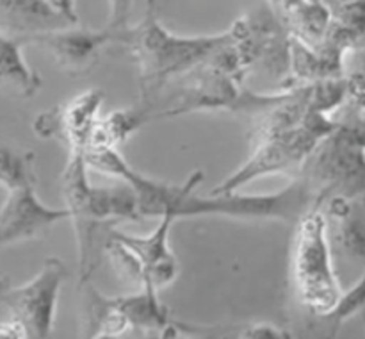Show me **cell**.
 <instances>
[{"mask_svg":"<svg viewBox=\"0 0 365 339\" xmlns=\"http://www.w3.org/2000/svg\"><path fill=\"white\" fill-rule=\"evenodd\" d=\"M84 157L89 168L123 178L135 189L143 218L173 214L177 220L191 216H230L298 221L316 198L303 177H298L284 191L273 195H239L232 191L202 196L195 193L203 181L202 170L189 175L184 184H168L135 171L118 148L88 150Z\"/></svg>","mask_w":365,"mask_h":339,"instance_id":"obj_1","label":"cell"},{"mask_svg":"<svg viewBox=\"0 0 365 339\" xmlns=\"http://www.w3.org/2000/svg\"><path fill=\"white\" fill-rule=\"evenodd\" d=\"M84 152H70L63 171V198L73 221L78 250V282L91 280L106 253L107 239L120 223L143 221L139 198L128 182L120 186H91Z\"/></svg>","mask_w":365,"mask_h":339,"instance_id":"obj_2","label":"cell"},{"mask_svg":"<svg viewBox=\"0 0 365 339\" xmlns=\"http://www.w3.org/2000/svg\"><path fill=\"white\" fill-rule=\"evenodd\" d=\"M116 38L138 63L143 102L148 103L150 96L160 91L171 79L191 74L230 41L232 29L214 36H177L160 24L155 11L148 9L141 24L116 32Z\"/></svg>","mask_w":365,"mask_h":339,"instance_id":"obj_3","label":"cell"},{"mask_svg":"<svg viewBox=\"0 0 365 339\" xmlns=\"http://www.w3.org/2000/svg\"><path fill=\"white\" fill-rule=\"evenodd\" d=\"M292 250V280L296 295L316 316H324L337 305L342 295L341 282L334 270L330 225L323 203H314L298 218Z\"/></svg>","mask_w":365,"mask_h":339,"instance_id":"obj_4","label":"cell"},{"mask_svg":"<svg viewBox=\"0 0 365 339\" xmlns=\"http://www.w3.org/2000/svg\"><path fill=\"white\" fill-rule=\"evenodd\" d=\"M339 127L330 114L310 111L305 120L296 127L277 134L264 136L253 141V152L245 164L210 193H232L266 175L302 170L316 146Z\"/></svg>","mask_w":365,"mask_h":339,"instance_id":"obj_5","label":"cell"},{"mask_svg":"<svg viewBox=\"0 0 365 339\" xmlns=\"http://www.w3.org/2000/svg\"><path fill=\"white\" fill-rule=\"evenodd\" d=\"M362 128L339 123L330 136L316 146L299 170L312 188L316 200L330 196L360 200L365 193V148Z\"/></svg>","mask_w":365,"mask_h":339,"instance_id":"obj_6","label":"cell"},{"mask_svg":"<svg viewBox=\"0 0 365 339\" xmlns=\"http://www.w3.org/2000/svg\"><path fill=\"white\" fill-rule=\"evenodd\" d=\"M177 218L164 214L155 231L148 236H130L114 228L107 239L106 253L120 273L141 288L163 289L178 277L180 264L170 246V231Z\"/></svg>","mask_w":365,"mask_h":339,"instance_id":"obj_7","label":"cell"},{"mask_svg":"<svg viewBox=\"0 0 365 339\" xmlns=\"http://www.w3.org/2000/svg\"><path fill=\"white\" fill-rule=\"evenodd\" d=\"M68 280V268L59 257H46L41 270L18 288H7L0 302L24 325L29 338H48L56 321L61 288Z\"/></svg>","mask_w":365,"mask_h":339,"instance_id":"obj_8","label":"cell"},{"mask_svg":"<svg viewBox=\"0 0 365 339\" xmlns=\"http://www.w3.org/2000/svg\"><path fill=\"white\" fill-rule=\"evenodd\" d=\"M24 43L38 45L50 52L56 64L70 75H88L100 63L102 50L109 43H118L116 32L110 29L93 31V29L71 27L43 32L31 36Z\"/></svg>","mask_w":365,"mask_h":339,"instance_id":"obj_9","label":"cell"},{"mask_svg":"<svg viewBox=\"0 0 365 339\" xmlns=\"http://www.w3.org/2000/svg\"><path fill=\"white\" fill-rule=\"evenodd\" d=\"M70 211L45 206L34 186L7 191L0 206V248L21 241L41 239L59 221L68 220Z\"/></svg>","mask_w":365,"mask_h":339,"instance_id":"obj_10","label":"cell"},{"mask_svg":"<svg viewBox=\"0 0 365 339\" xmlns=\"http://www.w3.org/2000/svg\"><path fill=\"white\" fill-rule=\"evenodd\" d=\"M102 102L103 93L100 89H88L70 102L38 114L32 128L39 138H57L64 141L70 152H86L100 118Z\"/></svg>","mask_w":365,"mask_h":339,"instance_id":"obj_11","label":"cell"},{"mask_svg":"<svg viewBox=\"0 0 365 339\" xmlns=\"http://www.w3.org/2000/svg\"><path fill=\"white\" fill-rule=\"evenodd\" d=\"M77 24L50 0H0V32L21 41Z\"/></svg>","mask_w":365,"mask_h":339,"instance_id":"obj_12","label":"cell"},{"mask_svg":"<svg viewBox=\"0 0 365 339\" xmlns=\"http://www.w3.org/2000/svg\"><path fill=\"white\" fill-rule=\"evenodd\" d=\"M323 209L335 221L334 239L351 259L365 263V206L362 200L330 196Z\"/></svg>","mask_w":365,"mask_h":339,"instance_id":"obj_13","label":"cell"},{"mask_svg":"<svg viewBox=\"0 0 365 339\" xmlns=\"http://www.w3.org/2000/svg\"><path fill=\"white\" fill-rule=\"evenodd\" d=\"M20 38L0 32V91L18 100H29L41 89L43 81L24 59Z\"/></svg>","mask_w":365,"mask_h":339,"instance_id":"obj_14","label":"cell"},{"mask_svg":"<svg viewBox=\"0 0 365 339\" xmlns=\"http://www.w3.org/2000/svg\"><path fill=\"white\" fill-rule=\"evenodd\" d=\"M148 109H121L107 114L106 118H98L95 128L89 138V145L86 150L95 148H118L127 141L132 132L148 121Z\"/></svg>","mask_w":365,"mask_h":339,"instance_id":"obj_15","label":"cell"},{"mask_svg":"<svg viewBox=\"0 0 365 339\" xmlns=\"http://www.w3.org/2000/svg\"><path fill=\"white\" fill-rule=\"evenodd\" d=\"M289 31L302 41L316 46L324 41L331 25V9L327 2H309L303 0L285 13Z\"/></svg>","mask_w":365,"mask_h":339,"instance_id":"obj_16","label":"cell"},{"mask_svg":"<svg viewBox=\"0 0 365 339\" xmlns=\"http://www.w3.org/2000/svg\"><path fill=\"white\" fill-rule=\"evenodd\" d=\"M38 184L36 153L20 152L0 143V186L7 191Z\"/></svg>","mask_w":365,"mask_h":339,"instance_id":"obj_17","label":"cell"},{"mask_svg":"<svg viewBox=\"0 0 365 339\" xmlns=\"http://www.w3.org/2000/svg\"><path fill=\"white\" fill-rule=\"evenodd\" d=\"M365 307V273L364 277L353 285L348 291H342L341 298H339L337 305L330 310L328 314H324V321L330 327L331 335L337 332V328L341 327L344 321H348L349 318L355 316L356 313H360Z\"/></svg>","mask_w":365,"mask_h":339,"instance_id":"obj_18","label":"cell"},{"mask_svg":"<svg viewBox=\"0 0 365 339\" xmlns=\"http://www.w3.org/2000/svg\"><path fill=\"white\" fill-rule=\"evenodd\" d=\"M331 20L353 32L356 38L365 36V0H330Z\"/></svg>","mask_w":365,"mask_h":339,"instance_id":"obj_19","label":"cell"},{"mask_svg":"<svg viewBox=\"0 0 365 339\" xmlns=\"http://www.w3.org/2000/svg\"><path fill=\"white\" fill-rule=\"evenodd\" d=\"M109 2V21L106 27L114 32H120L127 29L128 16H130L132 2L134 0H107Z\"/></svg>","mask_w":365,"mask_h":339,"instance_id":"obj_20","label":"cell"},{"mask_svg":"<svg viewBox=\"0 0 365 339\" xmlns=\"http://www.w3.org/2000/svg\"><path fill=\"white\" fill-rule=\"evenodd\" d=\"M241 338H291L287 332H282L280 328L273 325H253L241 332Z\"/></svg>","mask_w":365,"mask_h":339,"instance_id":"obj_21","label":"cell"},{"mask_svg":"<svg viewBox=\"0 0 365 339\" xmlns=\"http://www.w3.org/2000/svg\"><path fill=\"white\" fill-rule=\"evenodd\" d=\"M25 339L29 338L27 332H25L24 325L18 320L11 318L7 321H0V339Z\"/></svg>","mask_w":365,"mask_h":339,"instance_id":"obj_22","label":"cell"},{"mask_svg":"<svg viewBox=\"0 0 365 339\" xmlns=\"http://www.w3.org/2000/svg\"><path fill=\"white\" fill-rule=\"evenodd\" d=\"M56 7H59L66 16H70L71 20L78 21L77 13H75V0H50Z\"/></svg>","mask_w":365,"mask_h":339,"instance_id":"obj_23","label":"cell"},{"mask_svg":"<svg viewBox=\"0 0 365 339\" xmlns=\"http://www.w3.org/2000/svg\"><path fill=\"white\" fill-rule=\"evenodd\" d=\"M360 70H362L365 74V49L360 50ZM360 128L365 131V118L362 120V123H360Z\"/></svg>","mask_w":365,"mask_h":339,"instance_id":"obj_24","label":"cell"},{"mask_svg":"<svg viewBox=\"0 0 365 339\" xmlns=\"http://www.w3.org/2000/svg\"><path fill=\"white\" fill-rule=\"evenodd\" d=\"M9 277H0V298H2V295L6 293V289L9 288Z\"/></svg>","mask_w":365,"mask_h":339,"instance_id":"obj_25","label":"cell"},{"mask_svg":"<svg viewBox=\"0 0 365 339\" xmlns=\"http://www.w3.org/2000/svg\"><path fill=\"white\" fill-rule=\"evenodd\" d=\"M362 145H364V148H365V131L362 132Z\"/></svg>","mask_w":365,"mask_h":339,"instance_id":"obj_26","label":"cell"},{"mask_svg":"<svg viewBox=\"0 0 365 339\" xmlns=\"http://www.w3.org/2000/svg\"><path fill=\"white\" fill-rule=\"evenodd\" d=\"M309 2H323V0H309Z\"/></svg>","mask_w":365,"mask_h":339,"instance_id":"obj_27","label":"cell"},{"mask_svg":"<svg viewBox=\"0 0 365 339\" xmlns=\"http://www.w3.org/2000/svg\"><path fill=\"white\" fill-rule=\"evenodd\" d=\"M360 200H362V202H364V206H365V193H364V196H362V198H360Z\"/></svg>","mask_w":365,"mask_h":339,"instance_id":"obj_28","label":"cell"}]
</instances>
